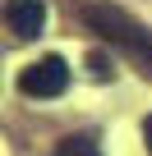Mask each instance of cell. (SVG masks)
I'll return each mask as SVG.
<instances>
[{
	"instance_id": "cell-5",
	"label": "cell",
	"mask_w": 152,
	"mask_h": 156,
	"mask_svg": "<svg viewBox=\"0 0 152 156\" xmlns=\"http://www.w3.org/2000/svg\"><path fill=\"white\" fill-rule=\"evenodd\" d=\"M88 64H92V78H106V73H111V69H106V55H92Z\"/></svg>"
},
{
	"instance_id": "cell-2",
	"label": "cell",
	"mask_w": 152,
	"mask_h": 156,
	"mask_svg": "<svg viewBox=\"0 0 152 156\" xmlns=\"http://www.w3.org/2000/svg\"><path fill=\"white\" fill-rule=\"evenodd\" d=\"M69 87V64L60 55H42L37 64H28L19 73V92L23 97H37V101H51V97H65Z\"/></svg>"
},
{
	"instance_id": "cell-1",
	"label": "cell",
	"mask_w": 152,
	"mask_h": 156,
	"mask_svg": "<svg viewBox=\"0 0 152 156\" xmlns=\"http://www.w3.org/2000/svg\"><path fill=\"white\" fill-rule=\"evenodd\" d=\"M83 23H88L97 37H106L111 46L129 51L143 69H152V32H147L143 23H134L124 9H115V5H83Z\"/></svg>"
},
{
	"instance_id": "cell-3",
	"label": "cell",
	"mask_w": 152,
	"mask_h": 156,
	"mask_svg": "<svg viewBox=\"0 0 152 156\" xmlns=\"http://www.w3.org/2000/svg\"><path fill=\"white\" fill-rule=\"evenodd\" d=\"M5 23L19 41H32L46 28V0H5Z\"/></svg>"
},
{
	"instance_id": "cell-4",
	"label": "cell",
	"mask_w": 152,
	"mask_h": 156,
	"mask_svg": "<svg viewBox=\"0 0 152 156\" xmlns=\"http://www.w3.org/2000/svg\"><path fill=\"white\" fill-rule=\"evenodd\" d=\"M55 156H102V147H97L92 133H74V138H65L55 147Z\"/></svg>"
},
{
	"instance_id": "cell-6",
	"label": "cell",
	"mask_w": 152,
	"mask_h": 156,
	"mask_svg": "<svg viewBox=\"0 0 152 156\" xmlns=\"http://www.w3.org/2000/svg\"><path fill=\"white\" fill-rule=\"evenodd\" d=\"M143 142H147V151H152V115L143 119Z\"/></svg>"
}]
</instances>
